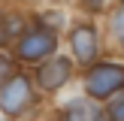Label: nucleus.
Returning <instances> with one entry per match:
<instances>
[{
	"label": "nucleus",
	"mask_w": 124,
	"mask_h": 121,
	"mask_svg": "<svg viewBox=\"0 0 124 121\" xmlns=\"http://www.w3.org/2000/svg\"><path fill=\"white\" fill-rule=\"evenodd\" d=\"M64 121H106L91 100H70L64 106Z\"/></svg>",
	"instance_id": "nucleus-6"
},
{
	"label": "nucleus",
	"mask_w": 124,
	"mask_h": 121,
	"mask_svg": "<svg viewBox=\"0 0 124 121\" xmlns=\"http://www.w3.org/2000/svg\"><path fill=\"white\" fill-rule=\"evenodd\" d=\"M70 45H73V54L82 64L94 60V54H97V33H94V27L91 24H79L73 30V36H70Z\"/></svg>",
	"instance_id": "nucleus-5"
},
{
	"label": "nucleus",
	"mask_w": 124,
	"mask_h": 121,
	"mask_svg": "<svg viewBox=\"0 0 124 121\" xmlns=\"http://www.w3.org/2000/svg\"><path fill=\"white\" fill-rule=\"evenodd\" d=\"M112 33L124 42V9H118V12L112 15Z\"/></svg>",
	"instance_id": "nucleus-8"
},
{
	"label": "nucleus",
	"mask_w": 124,
	"mask_h": 121,
	"mask_svg": "<svg viewBox=\"0 0 124 121\" xmlns=\"http://www.w3.org/2000/svg\"><path fill=\"white\" fill-rule=\"evenodd\" d=\"M124 88V67L121 64H97L85 79V91L91 97H109Z\"/></svg>",
	"instance_id": "nucleus-1"
},
{
	"label": "nucleus",
	"mask_w": 124,
	"mask_h": 121,
	"mask_svg": "<svg viewBox=\"0 0 124 121\" xmlns=\"http://www.w3.org/2000/svg\"><path fill=\"white\" fill-rule=\"evenodd\" d=\"M109 121H124V97L109 103Z\"/></svg>",
	"instance_id": "nucleus-7"
},
{
	"label": "nucleus",
	"mask_w": 124,
	"mask_h": 121,
	"mask_svg": "<svg viewBox=\"0 0 124 121\" xmlns=\"http://www.w3.org/2000/svg\"><path fill=\"white\" fill-rule=\"evenodd\" d=\"M54 52V33L46 27H36L18 42V58L21 60H42Z\"/></svg>",
	"instance_id": "nucleus-3"
},
{
	"label": "nucleus",
	"mask_w": 124,
	"mask_h": 121,
	"mask_svg": "<svg viewBox=\"0 0 124 121\" xmlns=\"http://www.w3.org/2000/svg\"><path fill=\"white\" fill-rule=\"evenodd\" d=\"M12 73V64H9V58H3V54H0V82H3L6 76H9Z\"/></svg>",
	"instance_id": "nucleus-9"
},
{
	"label": "nucleus",
	"mask_w": 124,
	"mask_h": 121,
	"mask_svg": "<svg viewBox=\"0 0 124 121\" xmlns=\"http://www.w3.org/2000/svg\"><path fill=\"white\" fill-rule=\"evenodd\" d=\"M88 6H91V9H100V6H103V0H88Z\"/></svg>",
	"instance_id": "nucleus-10"
},
{
	"label": "nucleus",
	"mask_w": 124,
	"mask_h": 121,
	"mask_svg": "<svg viewBox=\"0 0 124 121\" xmlns=\"http://www.w3.org/2000/svg\"><path fill=\"white\" fill-rule=\"evenodd\" d=\"M30 106V82L24 76H12L0 88V109L6 115H21Z\"/></svg>",
	"instance_id": "nucleus-2"
},
{
	"label": "nucleus",
	"mask_w": 124,
	"mask_h": 121,
	"mask_svg": "<svg viewBox=\"0 0 124 121\" xmlns=\"http://www.w3.org/2000/svg\"><path fill=\"white\" fill-rule=\"evenodd\" d=\"M70 73H73V64L67 58H52L39 73H36V82H39V88H46V91H58L61 85H67Z\"/></svg>",
	"instance_id": "nucleus-4"
}]
</instances>
